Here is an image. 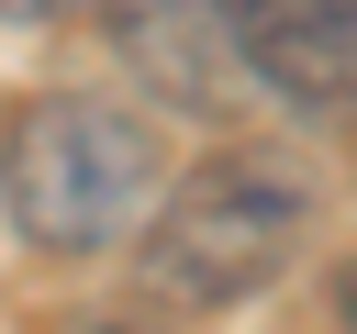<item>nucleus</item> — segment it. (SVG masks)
Returning <instances> with one entry per match:
<instances>
[{
    "label": "nucleus",
    "mask_w": 357,
    "mask_h": 334,
    "mask_svg": "<svg viewBox=\"0 0 357 334\" xmlns=\"http://www.w3.org/2000/svg\"><path fill=\"white\" fill-rule=\"evenodd\" d=\"M324 223V178L290 145H212L190 178L156 189L145 234H134V301L201 323V312H245Z\"/></svg>",
    "instance_id": "obj_1"
},
{
    "label": "nucleus",
    "mask_w": 357,
    "mask_h": 334,
    "mask_svg": "<svg viewBox=\"0 0 357 334\" xmlns=\"http://www.w3.org/2000/svg\"><path fill=\"white\" fill-rule=\"evenodd\" d=\"M156 189H167L156 134H145L123 100H100V89H33V100L11 111L0 212H11V234H22L33 256L89 267V256L134 245L145 212H156Z\"/></svg>",
    "instance_id": "obj_2"
},
{
    "label": "nucleus",
    "mask_w": 357,
    "mask_h": 334,
    "mask_svg": "<svg viewBox=\"0 0 357 334\" xmlns=\"http://www.w3.org/2000/svg\"><path fill=\"white\" fill-rule=\"evenodd\" d=\"M112 56L167 100V111H223L257 56H245V0H100Z\"/></svg>",
    "instance_id": "obj_3"
},
{
    "label": "nucleus",
    "mask_w": 357,
    "mask_h": 334,
    "mask_svg": "<svg viewBox=\"0 0 357 334\" xmlns=\"http://www.w3.org/2000/svg\"><path fill=\"white\" fill-rule=\"evenodd\" d=\"M245 56L290 111H357V0H245Z\"/></svg>",
    "instance_id": "obj_4"
},
{
    "label": "nucleus",
    "mask_w": 357,
    "mask_h": 334,
    "mask_svg": "<svg viewBox=\"0 0 357 334\" xmlns=\"http://www.w3.org/2000/svg\"><path fill=\"white\" fill-rule=\"evenodd\" d=\"M45 334H178V312H156V301H67V312H45Z\"/></svg>",
    "instance_id": "obj_5"
},
{
    "label": "nucleus",
    "mask_w": 357,
    "mask_h": 334,
    "mask_svg": "<svg viewBox=\"0 0 357 334\" xmlns=\"http://www.w3.org/2000/svg\"><path fill=\"white\" fill-rule=\"evenodd\" d=\"M0 11H33L45 22V11H100V0H0Z\"/></svg>",
    "instance_id": "obj_6"
},
{
    "label": "nucleus",
    "mask_w": 357,
    "mask_h": 334,
    "mask_svg": "<svg viewBox=\"0 0 357 334\" xmlns=\"http://www.w3.org/2000/svg\"><path fill=\"white\" fill-rule=\"evenodd\" d=\"M346 334H357V267H346Z\"/></svg>",
    "instance_id": "obj_7"
}]
</instances>
